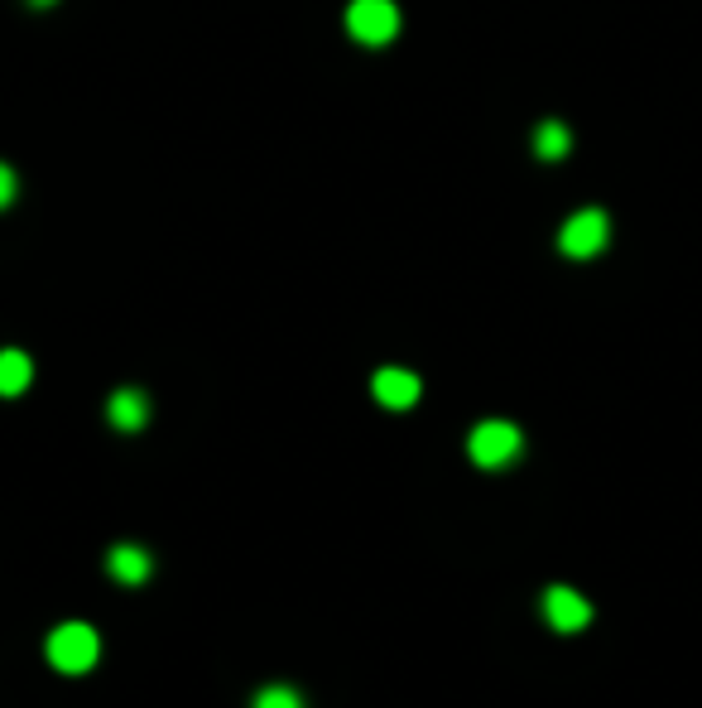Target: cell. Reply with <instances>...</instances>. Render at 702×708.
Listing matches in <instances>:
<instances>
[{
    "instance_id": "1",
    "label": "cell",
    "mask_w": 702,
    "mask_h": 708,
    "mask_svg": "<svg viewBox=\"0 0 702 708\" xmlns=\"http://www.w3.org/2000/svg\"><path fill=\"white\" fill-rule=\"evenodd\" d=\"M97 656H101V641H97V631L87 627V621H63V627L49 636V665H53V670H63V675L92 670Z\"/></svg>"
},
{
    "instance_id": "2",
    "label": "cell",
    "mask_w": 702,
    "mask_h": 708,
    "mask_svg": "<svg viewBox=\"0 0 702 708\" xmlns=\"http://www.w3.org/2000/svg\"><path fill=\"white\" fill-rule=\"evenodd\" d=\"M520 429L510 425V419H487V425L472 429V439H467V453H472V462H481V468H505L510 458H520Z\"/></svg>"
},
{
    "instance_id": "3",
    "label": "cell",
    "mask_w": 702,
    "mask_h": 708,
    "mask_svg": "<svg viewBox=\"0 0 702 708\" xmlns=\"http://www.w3.org/2000/svg\"><path fill=\"white\" fill-rule=\"evenodd\" d=\"M611 237V222H606V212L602 208H582L578 217H568L563 231H559V246H563V256H596L606 246Z\"/></svg>"
},
{
    "instance_id": "4",
    "label": "cell",
    "mask_w": 702,
    "mask_h": 708,
    "mask_svg": "<svg viewBox=\"0 0 702 708\" xmlns=\"http://www.w3.org/2000/svg\"><path fill=\"white\" fill-rule=\"evenodd\" d=\"M347 29L361 43H390L394 29H400V10L390 0H351L347 10Z\"/></svg>"
},
{
    "instance_id": "5",
    "label": "cell",
    "mask_w": 702,
    "mask_h": 708,
    "mask_svg": "<svg viewBox=\"0 0 702 708\" xmlns=\"http://www.w3.org/2000/svg\"><path fill=\"white\" fill-rule=\"evenodd\" d=\"M544 617H549V627L553 631H582L592 621V602L582 598L578 588H549L544 592Z\"/></svg>"
},
{
    "instance_id": "6",
    "label": "cell",
    "mask_w": 702,
    "mask_h": 708,
    "mask_svg": "<svg viewBox=\"0 0 702 708\" xmlns=\"http://www.w3.org/2000/svg\"><path fill=\"white\" fill-rule=\"evenodd\" d=\"M371 390H375V400L385 405V410H409V405L419 400V376L414 371H400V367H385V371H375V381H371Z\"/></svg>"
},
{
    "instance_id": "7",
    "label": "cell",
    "mask_w": 702,
    "mask_h": 708,
    "mask_svg": "<svg viewBox=\"0 0 702 708\" xmlns=\"http://www.w3.org/2000/svg\"><path fill=\"white\" fill-rule=\"evenodd\" d=\"M107 569H111V578H121V584H144L154 564H150V555H144L140 545H116L107 555Z\"/></svg>"
},
{
    "instance_id": "8",
    "label": "cell",
    "mask_w": 702,
    "mask_h": 708,
    "mask_svg": "<svg viewBox=\"0 0 702 708\" xmlns=\"http://www.w3.org/2000/svg\"><path fill=\"white\" fill-rule=\"evenodd\" d=\"M107 415H111L116 429H144V425H150V400H144L140 390H116Z\"/></svg>"
},
{
    "instance_id": "9",
    "label": "cell",
    "mask_w": 702,
    "mask_h": 708,
    "mask_svg": "<svg viewBox=\"0 0 702 708\" xmlns=\"http://www.w3.org/2000/svg\"><path fill=\"white\" fill-rule=\"evenodd\" d=\"M29 376H34L29 357L14 352V347H6V352H0V396H20V390L29 386Z\"/></svg>"
},
{
    "instance_id": "10",
    "label": "cell",
    "mask_w": 702,
    "mask_h": 708,
    "mask_svg": "<svg viewBox=\"0 0 702 708\" xmlns=\"http://www.w3.org/2000/svg\"><path fill=\"white\" fill-rule=\"evenodd\" d=\"M534 150H539V159H563L568 150H573V136H568L563 121H544L539 136H534Z\"/></svg>"
},
{
    "instance_id": "11",
    "label": "cell",
    "mask_w": 702,
    "mask_h": 708,
    "mask_svg": "<svg viewBox=\"0 0 702 708\" xmlns=\"http://www.w3.org/2000/svg\"><path fill=\"white\" fill-rule=\"evenodd\" d=\"M255 708H303V699L289 685H270L255 694Z\"/></svg>"
},
{
    "instance_id": "12",
    "label": "cell",
    "mask_w": 702,
    "mask_h": 708,
    "mask_svg": "<svg viewBox=\"0 0 702 708\" xmlns=\"http://www.w3.org/2000/svg\"><path fill=\"white\" fill-rule=\"evenodd\" d=\"M10 198H14V173H10L6 164H0V208H6Z\"/></svg>"
},
{
    "instance_id": "13",
    "label": "cell",
    "mask_w": 702,
    "mask_h": 708,
    "mask_svg": "<svg viewBox=\"0 0 702 708\" xmlns=\"http://www.w3.org/2000/svg\"><path fill=\"white\" fill-rule=\"evenodd\" d=\"M34 6H53V0H34Z\"/></svg>"
}]
</instances>
